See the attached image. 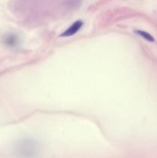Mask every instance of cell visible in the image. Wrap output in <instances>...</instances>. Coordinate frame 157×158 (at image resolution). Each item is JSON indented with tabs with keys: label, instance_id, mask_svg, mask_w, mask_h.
Wrapping results in <instances>:
<instances>
[{
	"label": "cell",
	"instance_id": "obj_1",
	"mask_svg": "<svg viewBox=\"0 0 157 158\" xmlns=\"http://www.w3.org/2000/svg\"><path fill=\"white\" fill-rule=\"evenodd\" d=\"M83 26V21H81V20H78V21L75 22L72 26H69V27L68 28V29H66L63 33H62L61 36L62 37L72 36V35H75V33H77Z\"/></svg>",
	"mask_w": 157,
	"mask_h": 158
},
{
	"label": "cell",
	"instance_id": "obj_2",
	"mask_svg": "<svg viewBox=\"0 0 157 158\" xmlns=\"http://www.w3.org/2000/svg\"><path fill=\"white\" fill-rule=\"evenodd\" d=\"M4 43L7 46L9 47H14L16 45H18V38L17 35H14V34H9V35H6L4 38Z\"/></svg>",
	"mask_w": 157,
	"mask_h": 158
},
{
	"label": "cell",
	"instance_id": "obj_3",
	"mask_svg": "<svg viewBox=\"0 0 157 158\" xmlns=\"http://www.w3.org/2000/svg\"><path fill=\"white\" fill-rule=\"evenodd\" d=\"M135 33H137L139 35L142 36L143 39H145V40H147V41H149V42H154V41H155V39L152 37V35H150L149 33H148V32H145V31L137 30V31H135Z\"/></svg>",
	"mask_w": 157,
	"mask_h": 158
}]
</instances>
